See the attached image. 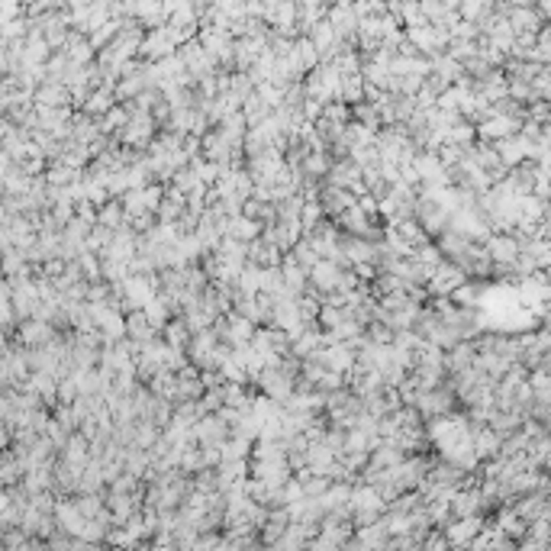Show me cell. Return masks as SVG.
Here are the masks:
<instances>
[{"label":"cell","mask_w":551,"mask_h":551,"mask_svg":"<svg viewBox=\"0 0 551 551\" xmlns=\"http://www.w3.org/2000/svg\"><path fill=\"white\" fill-rule=\"evenodd\" d=\"M512 129H516V123H512V119H503V117H500V119H493V123H483L481 132H483L487 139H506Z\"/></svg>","instance_id":"cell-9"},{"label":"cell","mask_w":551,"mask_h":551,"mask_svg":"<svg viewBox=\"0 0 551 551\" xmlns=\"http://www.w3.org/2000/svg\"><path fill=\"white\" fill-rule=\"evenodd\" d=\"M310 281H313L316 290H323V294L332 297L335 290H342V281H345L342 265H335V261H325V258H323V261L310 271Z\"/></svg>","instance_id":"cell-2"},{"label":"cell","mask_w":551,"mask_h":551,"mask_svg":"<svg viewBox=\"0 0 551 551\" xmlns=\"http://www.w3.org/2000/svg\"><path fill=\"white\" fill-rule=\"evenodd\" d=\"M474 532H477V519H468V522H461V525H454V529H452V539H454V541L471 539Z\"/></svg>","instance_id":"cell-10"},{"label":"cell","mask_w":551,"mask_h":551,"mask_svg":"<svg viewBox=\"0 0 551 551\" xmlns=\"http://www.w3.org/2000/svg\"><path fill=\"white\" fill-rule=\"evenodd\" d=\"M129 213H126V207L123 203H117V200H110L107 207L100 210V226H107V229H113V232H119L123 229V219H126Z\"/></svg>","instance_id":"cell-6"},{"label":"cell","mask_w":551,"mask_h":551,"mask_svg":"<svg viewBox=\"0 0 551 551\" xmlns=\"http://www.w3.org/2000/svg\"><path fill=\"white\" fill-rule=\"evenodd\" d=\"M55 339H59V332L46 319H26L20 325V342L30 348H49V345H55Z\"/></svg>","instance_id":"cell-1"},{"label":"cell","mask_w":551,"mask_h":551,"mask_svg":"<svg viewBox=\"0 0 551 551\" xmlns=\"http://www.w3.org/2000/svg\"><path fill=\"white\" fill-rule=\"evenodd\" d=\"M319 203H323V213H335V217H345L348 210L358 203L352 190H342V188H332V184H325L319 190Z\"/></svg>","instance_id":"cell-3"},{"label":"cell","mask_w":551,"mask_h":551,"mask_svg":"<svg viewBox=\"0 0 551 551\" xmlns=\"http://www.w3.org/2000/svg\"><path fill=\"white\" fill-rule=\"evenodd\" d=\"M487 252H490L497 261H516V242L512 239H503V236H497V239H490V246H487Z\"/></svg>","instance_id":"cell-7"},{"label":"cell","mask_w":551,"mask_h":551,"mask_svg":"<svg viewBox=\"0 0 551 551\" xmlns=\"http://www.w3.org/2000/svg\"><path fill=\"white\" fill-rule=\"evenodd\" d=\"M429 281H432V284H429V290H432V294H452L454 297L458 290H461V284H464V271L445 261V265L439 268V271H435Z\"/></svg>","instance_id":"cell-4"},{"label":"cell","mask_w":551,"mask_h":551,"mask_svg":"<svg viewBox=\"0 0 551 551\" xmlns=\"http://www.w3.org/2000/svg\"><path fill=\"white\" fill-rule=\"evenodd\" d=\"M165 335H168V348H174V352H184V348H190V342H194V335H190V325L184 323V319H171V323L165 325Z\"/></svg>","instance_id":"cell-5"},{"label":"cell","mask_w":551,"mask_h":551,"mask_svg":"<svg viewBox=\"0 0 551 551\" xmlns=\"http://www.w3.org/2000/svg\"><path fill=\"white\" fill-rule=\"evenodd\" d=\"M364 81L361 74H348V78H342V100H348V103H361L364 97Z\"/></svg>","instance_id":"cell-8"}]
</instances>
